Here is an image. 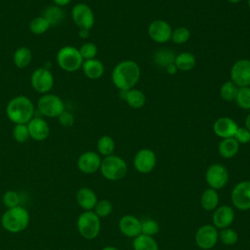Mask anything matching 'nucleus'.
I'll list each match as a JSON object with an SVG mask.
<instances>
[{
    "instance_id": "12",
    "label": "nucleus",
    "mask_w": 250,
    "mask_h": 250,
    "mask_svg": "<svg viewBox=\"0 0 250 250\" xmlns=\"http://www.w3.org/2000/svg\"><path fill=\"white\" fill-rule=\"evenodd\" d=\"M156 155L150 148L140 149L133 159L134 168L141 174L150 173L156 165Z\"/></svg>"
},
{
    "instance_id": "2",
    "label": "nucleus",
    "mask_w": 250,
    "mask_h": 250,
    "mask_svg": "<svg viewBox=\"0 0 250 250\" xmlns=\"http://www.w3.org/2000/svg\"><path fill=\"white\" fill-rule=\"evenodd\" d=\"M6 113L12 122L27 124L33 117L34 105L27 97L18 96L9 102Z\"/></svg>"
},
{
    "instance_id": "8",
    "label": "nucleus",
    "mask_w": 250,
    "mask_h": 250,
    "mask_svg": "<svg viewBox=\"0 0 250 250\" xmlns=\"http://www.w3.org/2000/svg\"><path fill=\"white\" fill-rule=\"evenodd\" d=\"M37 107L39 112L47 117H58L64 110L61 98L53 94L42 96L37 103Z\"/></svg>"
},
{
    "instance_id": "18",
    "label": "nucleus",
    "mask_w": 250,
    "mask_h": 250,
    "mask_svg": "<svg viewBox=\"0 0 250 250\" xmlns=\"http://www.w3.org/2000/svg\"><path fill=\"white\" fill-rule=\"evenodd\" d=\"M238 125L236 122L229 117H220L213 124L214 133L221 139L233 138Z\"/></svg>"
},
{
    "instance_id": "21",
    "label": "nucleus",
    "mask_w": 250,
    "mask_h": 250,
    "mask_svg": "<svg viewBox=\"0 0 250 250\" xmlns=\"http://www.w3.org/2000/svg\"><path fill=\"white\" fill-rule=\"evenodd\" d=\"M75 198L77 204L85 211L93 210L98 202V198L95 191L90 188L86 187L81 188L77 190Z\"/></svg>"
},
{
    "instance_id": "47",
    "label": "nucleus",
    "mask_w": 250,
    "mask_h": 250,
    "mask_svg": "<svg viewBox=\"0 0 250 250\" xmlns=\"http://www.w3.org/2000/svg\"><path fill=\"white\" fill-rule=\"evenodd\" d=\"M245 127L250 131V112L247 114L245 119Z\"/></svg>"
},
{
    "instance_id": "46",
    "label": "nucleus",
    "mask_w": 250,
    "mask_h": 250,
    "mask_svg": "<svg viewBox=\"0 0 250 250\" xmlns=\"http://www.w3.org/2000/svg\"><path fill=\"white\" fill-rule=\"evenodd\" d=\"M79 35H80V37H82V38H87L88 35H89V30L80 29V30H79Z\"/></svg>"
},
{
    "instance_id": "1",
    "label": "nucleus",
    "mask_w": 250,
    "mask_h": 250,
    "mask_svg": "<svg viewBox=\"0 0 250 250\" xmlns=\"http://www.w3.org/2000/svg\"><path fill=\"white\" fill-rule=\"evenodd\" d=\"M141 76L139 64L132 60H125L118 62L111 73V80L114 86L120 91H127L135 88Z\"/></svg>"
},
{
    "instance_id": "5",
    "label": "nucleus",
    "mask_w": 250,
    "mask_h": 250,
    "mask_svg": "<svg viewBox=\"0 0 250 250\" xmlns=\"http://www.w3.org/2000/svg\"><path fill=\"white\" fill-rule=\"evenodd\" d=\"M77 229L85 239L96 238L101 231V220L94 211H84L77 218Z\"/></svg>"
},
{
    "instance_id": "15",
    "label": "nucleus",
    "mask_w": 250,
    "mask_h": 250,
    "mask_svg": "<svg viewBox=\"0 0 250 250\" xmlns=\"http://www.w3.org/2000/svg\"><path fill=\"white\" fill-rule=\"evenodd\" d=\"M31 85L39 93L49 92L54 85V77L47 68H37L31 75Z\"/></svg>"
},
{
    "instance_id": "10",
    "label": "nucleus",
    "mask_w": 250,
    "mask_h": 250,
    "mask_svg": "<svg viewBox=\"0 0 250 250\" xmlns=\"http://www.w3.org/2000/svg\"><path fill=\"white\" fill-rule=\"evenodd\" d=\"M230 81L239 87H250V60L240 59L230 67Z\"/></svg>"
},
{
    "instance_id": "28",
    "label": "nucleus",
    "mask_w": 250,
    "mask_h": 250,
    "mask_svg": "<svg viewBox=\"0 0 250 250\" xmlns=\"http://www.w3.org/2000/svg\"><path fill=\"white\" fill-rule=\"evenodd\" d=\"M134 250H159L158 244L152 236L140 234L133 240Z\"/></svg>"
},
{
    "instance_id": "45",
    "label": "nucleus",
    "mask_w": 250,
    "mask_h": 250,
    "mask_svg": "<svg viewBox=\"0 0 250 250\" xmlns=\"http://www.w3.org/2000/svg\"><path fill=\"white\" fill-rule=\"evenodd\" d=\"M58 6H65L67 4H69V2L71 0H53Z\"/></svg>"
},
{
    "instance_id": "40",
    "label": "nucleus",
    "mask_w": 250,
    "mask_h": 250,
    "mask_svg": "<svg viewBox=\"0 0 250 250\" xmlns=\"http://www.w3.org/2000/svg\"><path fill=\"white\" fill-rule=\"evenodd\" d=\"M3 204L7 209L13 208L16 206H19L21 203V198L20 195L17 191L15 190H7L2 197Z\"/></svg>"
},
{
    "instance_id": "42",
    "label": "nucleus",
    "mask_w": 250,
    "mask_h": 250,
    "mask_svg": "<svg viewBox=\"0 0 250 250\" xmlns=\"http://www.w3.org/2000/svg\"><path fill=\"white\" fill-rule=\"evenodd\" d=\"M233 138L240 145H245L250 143V131L246 127H238Z\"/></svg>"
},
{
    "instance_id": "6",
    "label": "nucleus",
    "mask_w": 250,
    "mask_h": 250,
    "mask_svg": "<svg viewBox=\"0 0 250 250\" xmlns=\"http://www.w3.org/2000/svg\"><path fill=\"white\" fill-rule=\"evenodd\" d=\"M57 61L61 68L69 72L79 69L84 62L79 50L72 46L61 48L57 55Z\"/></svg>"
},
{
    "instance_id": "11",
    "label": "nucleus",
    "mask_w": 250,
    "mask_h": 250,
    "mask_svg": "<svg viewBox=\"0 0 250 250\" xmlns=\"http://www.w3.org/2000/svg\"><path fill=\"white\" fill-rule=\"evenodd\" d=\"M194 239L197 247L202 250H209L217 244L219 232L213 225H203L196 230Z\"/></svg>"
},
{
    "instance_id": "20",
    "label": "nucleus",
    "mask_w": 250,
    "mask_h": 250,
    "mask_svg": "<svg viewBox=\"0 0 250 250\" xmlns=\"http://www.w3.org/2000/svg\"><path fill=\"white\" fill-rule=\"evenodd\" d=\"M29 137L35 141H44L49 136V126L42 118H32L27 123Z\"/></svg>"
},
{
    "instance_id": "3",
    "label": "nucleus",
    "mask_w": 250,
    "mask_h": 250,
    "mask_svg": "<svg viewBox=\"0 0 250 250\" xmlns=\"http://www.w3.org/2000/svg\"><path fill=\"white\" fill-rule=\"evenodd\" d=\"M29 221V213L21 205L7 209L1 218L3 229L11 233H18L24 230L28 227Z\"/></svg>"
},
{
    "instance_id": "41",
    "label": "nucleus",
    "mask_w": 250,
    "mask_h": 250,
    "mask_svg": "<svg viewBox=\"0 0 250 250\" xmlns=\"http://www.w3.org/2000/svg\"><path fill=\"white\" fill-rule=\"evenodd\" d=\"M79 53L82 57L83 60H91V59H95V57L98 54V48L97 46L92 43V42H86L84 43L80 49H79Z\"/></svg>"
},
{
    "instance_id": "32",
    "label": "nucleus",
    "mask_w": 250,
    "mask_h": 250,
    "mask_svg": "<svg viewBox=\"0 0 250 250\" xmlns=\"http://www.w3.org/2000/svg\"><path fill=\"white\" fill-rule=\"evenodd\" d=\"M237 90L238 87L233 82H231L230 80L226 81L220 88V97L226 102L234 101Z\"/></svg>"
},
{
    "instance_id": "35",
    "label": "nucleus",
    "mask_w": 250,
    "mask_h": 250,
    "mask_svg": "<svg viewBox=\"0 0 250 250\" xmlns=\"http://www.w3.org/2000/svg\"><path fill=\"white\" fill-rule=\"evenodd\" d=\"M51 24L44 17H36L29 23V29L34 34H42L46 32Z\"/></svg>"
},
{
    "instance_id": "22",
    "label": "nucleus",
    "mask_w": 250,
    "mask_h": 250,
    "mask_svg": "<svg viewBox=\"0 0 250 250\" xmlns=\"http://www.w3.org/2000/svg\"><path fill=\"white\" fill-rule=\"evenodd\" d=\"M120 97L132 108H141L146 104L145 93L136 88H132L127 91H120Z\"/></svg>"
},
{
    "instance_id": "39",
    "label": "nucleus",
    "mask_w": 250,
    "mask_h": 250,
    "mask_svg": "<svg viewBox=\"0 0 250 250\" xmlns=\"http://www.w3.org/2000/svg\"><path fill=\"white\" fill-rule=\"evenodd\" d=\"M13 137L18 143L26 142L30 138L27 124H16L13 129Z\"/></svg>"
},
{
    "instance_id": "17",
    "label": "nucleus",
    "mask_w": 250,
    "mask_h": 250,
    "mask_svg": "<svg viewBox=\"0 0 250 250\" xmlns=\"http://www.w3.org/2000/svg\"><path fill=\"white\" fill-rule=\"evenodd\" d=\"M234 217V211L229 205H222L217 207L212 216L213 226L222 229L229 228L232 224Z\"/></svg>"
},
{
    "instance_id": "36",
    "label": "nucleus",
    "mask_w": 250,
    "mask_h": 250,
    "mask_svg": "<svg viewBox=\"0 0 250 250\" xmlns=\"http://www.w3.org/2000/svg\"><path fill=\"white\" fill-rule=\"evenodd\" d=\"M112 209H113V206L109 200L102 199V200H98L93 210L99 218H105L111 214Z\"/></svg>"
},
{
    "instance_id": "37",
    "label": "nucleus",
    "mask_w": 250,
    "mask_h": 250,
    "mask_svg": "<svg viewBox=\"0 0 250 250\" xmlns=\"http://www.w3.org/2000/svg\"><path fill=\"white\" fill-rule=\"evenodd\" d=\"M160 229L159 224L152 219H146L141 222V230L142 234L153 236L158 233Z\"/></svg>"
},
{
    "instance_id": "4",
    "label": "nucleus",
    "mask_w": 250,
    "mask_h": 250,
    "mask_svg": "<svg viewBox=\"0 0 250 250\" xmlns=\"http://www.w3.org/2000/svg\"><path fill=\"white\" fill-rule=\"evenodd\" d=\"M127 163L120 156L111 154L102 159L100 171L104 178L115 182L124 178L127 174Z\"/></svg>"
},
{
    "instance_id": "24",
    "label": "nucleus",
    "mask_w": 250,
    "mask_h": 250,
    "mask_svg": "<svg viewBox=\"0 0 250 250\" xmlns=\"http://www.w3.org/2000/svg\"><path fill=\"white\" fill-rule=\"evenodd\" d=\"M239 150V144L235 141L234 138L222 139L218 146L219 154L226 159L232 158L237 154Z\"/></svg>"
},
{
    "instance_id": "50",
    "label": "nucleus",
    "mask_w": 250,
    "mask_h": 250,
    "mask_svg": "<svg viewBox=\"0 0 250 250\" xmlns=\"http://www.w3.org/2000/svg\"><path fill=\"white\" fill-rule=\"evenodd\" d=\"M248 7H249V9H250V0H248Z\"/></svg>"
},
{
    "instance_id": "9",
    "label": "nucleus",
    "mask_w": 250,
    "mask_h": 250,
    "mask_svg": "<svg viewBox=\"0 0 250 250\" xmlns=\"http://www.w3.org/2000/svg\"><path fill=\"white\" fill-rule=\"evenodd\" d=\"M231 203L240 210L246 211L250 209V181H241L237 183L230 194Z\"/></svg>"
},
{
    "instance_id": "30",
    "label": "nucleus",
    "mask_w": 250,
    "mask_h": 250,
    "mask_svg": "<svg viewBox=\"0 0 250 250\" xmlns=\"http://www.w3.org/2000/svg\"><path fill=\"white\" fill-rule=\"evenodd\" d=\"M97 148L99 153L104 156L111 155L115 148L114 140L110 136H103L99 139L97 143Z\"/></svg>"
},
{
    "instance_id": "29",
    "label": "nucleus",
    "mask_w": 250,
    "mask_h": 250,
    "mask_svg": "<svg viewBox=\"0 0 250 250\" xmlns=\"http://www.w3.org/2000/svg\"><path fill=\"white\" fill-rule=\"evenodd\" d=\"M31 59H32L31 51L27 47H20L19 49H17L13 57L14 63L19 68L26 67L30 63Z\"/></svg>"
},
{
    "instance_id": "7",
    "label": "nucleus",
    "mask_w": 250,
    "mask_h": 250,
    "mask_svg": "<svg viewBox=\"0 0 250 250\" xmlns=\"http://www.w3.org/2000/svg\"><path fill=\"white\" fill-rule=\"evenodd\" d=\"M229 178V175L228 169L220 163L211 164L205 172V180L207 185L216 190L223 188L228 184Z\"/></svg>"
},
{
    "instance_id": "16",
    "label": "nucleus",
    "mask_w": 250,
    "mask_h": 250,
    "mask_svg": "<svg viewBox=\"0 0 250 250\" xmlns=\"http://www.w3.org/2000/svg\"><path fill=\"white\" fill-rule=\"evenodd\" d=\"M101 163L100 154L95 151H86L78 157L77 167L84 174H94L100 169Z\"/></svg>"
},
{
    "instance_id": "48",
    "label": "nucleus",
    "mask_w": 250,
    "mask_h": 250,
    "mask_svg": "<svg viewBox=\"0 0 250 250\" xmlns=\"http://www.w3.org/2000/svg\"><path fill=\"white\" fill-rule=\"evenodd\" d=\"M101 250H120V249L117 247H114V246H105V247L102 248Z\"/></svg>"
},
{
    "instance_id": "34",
    "label": "nucleus",
    "mask_w": 250,
    "mask_h": 250,
    "mask_svg": "<svg viewBox=\"0 0 250 250\" xmlns=\"http://www.w3.org/2000/svg\"><path fill=\"white\" fill-rule=\"evenodd\" d=\"M190 38V31L186 26H178L172 31L171 40L178 45L187 43Z\"/></svg>"
},
{
    "instance_id": "27",
    "label": "nucleus",
    "mask_w": 250,
    "mask_h": 250,
    "mask_svg": "<svg viewBox=\"0 0 250 250\" xmlns=\"http://www.w3.org/2000/svg\"><path fill=\"white\" fill-rule=\"evenodd\" d=\"M219 200L220 199L217 190L209 188L202 192L200 197V204L204 210L213 211L218 207Z\"/></svg>"
},
{
    "instance_id": "44",
    "label": "nucleus",
    "mask_w": 250,
    "mask_h": 250,
    "mask_svg": "<svg viewBox=\"0 0 250 250\" xmlns=\"http://www.w3.org/2000/svg\"><path fill=\"white\" fill-rule=\"evenodd\" d=\"M165 70L169 73V74H171V75H173V74H175L176 72H177V67L175 66V64L173 63V64H171V65H169V66H167L166 68H165Z\"/></svg>"
},
{
    "instance_id": "13",
    "label": "nucleus",
    "mask_w": 250,
    "mask_h": 250,
    "mask_svg": "<svg viewBox=\"0 0 250 250\" xmlns=\"http://www.w3.org/2000/svg\"><path fill=\"white\" fill-rule=\"evenodd\" d=\"M72 19L80 29L90 30L95 23V16L92 9L84 3L76 4L73 7Z\"/></svg>"
},
{
    "instance_id": "14",
    "label": "nucleus",
    "mask_w": 250,
    "mask_h": 250,
    "mask_svg": "<svg viewBox=\"0 0 250 250\" xmlns=\"http://www.w3.org/2000/svg\"><path fill=\"white\" fill-rule=\"evenodd\" d=\"M172 27L164 20H154L152 21L147 28V33L149 38L156 43H166L171 39Z\"/></svg>"
},
{
    "instance_id": "49",
    "label": "nucleus",
    "mask_w": 250,
    "mask_h": 250,
    "mask_svg": "<svg viewBox=\"0 0 250 250\" xmlns=\"http://www.w3.org/2000/svg\"><path fill=\"white\" fill-rule=\"evenodd\" d=\"M229 3H232V4H237V3H239L240 1H242V0H228Z\"/></svg>"
},
{
    "instance_id": "38",
    "label": "nucleus",
    "mask_w": 250,
    "mask_h": 250,
    "mask_svg": "<svg viewBox=\"0 0 250 250\" xmlns=\"http://www.w3.org/2000/svg\"><path fill=\"white\" fill-rule=\"evenodd\" d=\"M219 238L221 239V241L228 246H231L234 245L237 240H238V234L237 232L229 228H226L223 229L220 232H219Z\"/></svg>"
},
{
    "instance_id": "31",
    "label": "nucleus",
    "mask_w": 250,
    "mask_h": 250,
    "mask_svg": "<svg viewBox=\"0 0 250 250\" xmlns=\"http://www.w3.org/2000/svg\"><path fill=\"white\" fill-rule=\"evenodd\" d=\"M51 25H57L58 23H60L63 18H64V13L62 9H60L59 7H48L47 9L44 10L43 16Z\"/></svg>"
},
{
    "instance_id": "43",
    "label": "nucleus",
    "mask_w": 250,
    "mask_h": 250,
    "mask_svg": "<svg viewBox=\"0 0 250 250\" xmlns=\"http://www.w3.org/2000/svg\"><path fill=\"white\" fill-rule=\"evenodd\" d=\"M58 117H59L60 124L64 127H69L74 123L73 114L67 110H63Z\"/></svg>"
},
{
    "instance_id": "25",
    "label": "nucleus",
    "mask_w": 250,
    "mask_h": 250,
    "mask_svg": "<svg viewBox=\"0 0 250 250\" xmlns=\"http://www.w3.org/2000/svg\"><path fill=\"white\" fill-rule=\"evenodd\" d=\"M176 54L167 48H160L153 54V62L157 66L166 68L167 66L174 63Z\"/></svg>"
},
{
    "instance_id": "26",
    "label": "nucleus",
    "mask_w": 250,
    "mask_h": 250,
    "mask_svg": "<svg viewBox=\"0 0 250 250\" xmlns=\"http://www.w3.org/2000/svg\"><path fill=\"white\" fill-rule=\"evenodd\" d=\"M174 64L178 70L188 71L195 66L196 59L193 54L189 52H183L176 55Z\"/></svg>"
},
{
    "instance_id": "23",
    "label": "nucleus",
    "mask_w": 250,
    "mask_h": 250,
    "mask_svg": "<svg viewBox=\"0 0 250 250\" xmlns=\"http://www.w3.org/2000/svg\"><path fill=\"white\" fill-rule=\"evenodd\" d=\"M81 67L84 74L90 79H98L102 77L104 72V66L103 62L97 59L84 61Z\"/></svg>"
},
{
    "instance_id": "19",
    "label": "nucleus",
    "mask_w": 250,
    "mask_h": 250,
    "mask_svg": "<svg viewBox=\"0 0 250 250\" xmlns=\"http://www.w3.org/2000/svg\"><path fill=\"white\" fill-rule=\"evenodd\" d=\"M118 228L122 234L135 238L142 233L141 221L133 215H125L118 222Z\"/></svg>"
},
{
    "instance_id": "33",
    "label": "nucleus",
    "mask_w": 250,
    "mask_h": 250,
    "mask_svg": "<svg viewBox=\"0 0 250 250\" xmlns=\"http://www.w3.org/2000/svg\"><path fill=\"white\" fill-rule=\"evenodd\" d=\"M234 101L240 108L249 110L250 109V87H239Z\"/></svg>"
}]
</instances>
